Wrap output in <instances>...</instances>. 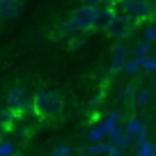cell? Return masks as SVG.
I'll use <instances>...</instances> for the list:
<instances>
[{"mask_svg": "<svg viewBox=\"0 0 156 156\" xmlns=\"http://www.w3.org/2000/svg\"><path fill=\"white\" fill-rule=\"evenodd\" d=\"M62 97L51 90H39L32 97V112L39 119H53L62 112Z\"/></svg>", "mask_w": 156, "mask_h": 156, "instance_id": "cell-1", "label": "cell"}, {"mask_svg": "<svg viewBox=\"0 0 156 156\" xmlns=\"http://www.w3.org/2000/svg\"><path fill=\"white\" fill-rule=\"evenodd\" d=\"M119 9H122V14H126L136 25L154 19V5H151L149 0H122Z\"/></svg>", "mask_w": 156, "mask_h": 156, "instance_id": "cell-2", "label": "cell"}, {"mask_svg": "<svg viewBox=\"0 0 156 156\" xmlns=\"http://www.w3.org/2000/svg\"><path fill=\"white\" fill-rule=\"evenodd\" d=\"M97 12L99 7H90V5H80L78 9L71 12V16H69V21L73 23V28L78 30V32H92L94 30V23H97Z\"/></svg>", "mask_w": 156, "mask_h": 156, "instance_id": "cell-3", "label": "cell"}, {"mask_svg": "<svg viewBox=\"0 0 156 156\" xmlns=\"http://www.w3.org/2000/svg\"><path fill=\"white\" fill-rule=\"evenodd\" d=\"M133 28H136V23H133L126 14L117 12V14L112 16L110 25L106 28V34H108L110 39H115V41H124V39H129V37L133 34Z\"/></svg>", "mask_w": 156, "mask_h": 156, "instance_id": "cell-4", "label": "cell"}, {"mask_svg": "<svg viewBox=\"0 0 156 156\" xmlns=\"http://www.w3.org/2000/svg\"><path fill=\"white\" fill-rule=\"evenodd\" d=\"M7 108H12L19 117H23L28 110H32V99H28V94L21 85H14L7 92Z\"/></svg>", "mask_w": 156, "mask_h": 156, "instance_id": "cell-5", "label": "cell"}, {"mask_svg": "<svg viewBox=\"0 0 156 156\" xmlns=\"http://www.w3.org/2000/svg\"><path fill=\"white\" fill-rule=\"evenodd\" d=\"M129 60H131L129 46L124 44V41H117V44L112 46V53H110V73L115 76V73L124 71V67H126Z\"/></svg>", "mask_w": 156, "mask_h": 156, "instance_id": "cell-6", "label": "cell"}, {"mask_svg": "<svg viewBox=\"0 0 156 156\" xmlns=\"http://www.w3.org/2000/svg\"><path fill=\"white\" fill-rule=\"evenodd\" d=\"M21 5L19 0H0V19L2 21H12L21 14Z\"/></svg>", "mask_w": 156, "mask_h": 156, "instance_id": "cell-7", "label": "cell"}, {"mask_svg": "<svg viewBox=\"0 0 156 156\" xmlns=\"http://www.w3.org/2000/svg\"><path fill=\"white\" fill-rule=\"evenodd\" d=\"M115 149L112 142H87V145L80 149L83 156H103V154H110Z\"/></svg>", "mask_w": 156, "mask_h": 156, "instance_id": "cell-8", "label": "cell"}, {"mask_svg": "<svg viewBox=\"0 0 156 156\" xmlns=\"http://www.w3.org/2000/svg\"><path fill=\"white\" fill-rule=\"evenodd\" d=\"M124 131H126L129 136L136 140V138H138V136H142V133H149V126L142 122L140 117L133 115V117H129V119H126V124H124Z\"/></svg>", "mask_w": 156, "mask_h": 156, "instance_id": "cell-9", "label": "cell"}, {"mask_svg": "<svg viewBox=\"0 0 156 156\" xmlns=\"http://www.w3.org/2000/svg\"><path fill=\"white\" fill-rule=\"evenodd\" d=\"M115 14H117V12L112 9V5H108V7H99L94 30H103V32H106V28L110 25V21H112V16H115Z\"/></svg>", "mask_w": 156, "mask_h": 156, "instance_id": "cell-10", "label": "cell"}, {"mask_svg": "<svg viewBox=\"0 0 156 156\" xmlns=\"http://www.w3.org/2000/svg\"><path fill=\"white\" fill-rule=\"evenodd\" d=\"M108 142H112L115 147H119V149H124V147H129L133 142V138L129 136L126 131H124V126H119L117 131H112L110 136H108Z\"/></svg>", "mask_w": 156, "mask_h": 156, "instance_id": "cell-11", "label": "cell"}, {"mask_svg": "<svg viewBox=\"0 0 156 156\" xmlns=\"http://www.w3.org/2000/svg\"><path fill=\"white\" fill-rule=\"evenodd\" d=\"M119 122H122V115H119L117 110H110V112L101 119V126L106 129V133L110 136L112 131H117V129H119Z\"/></svg>", "mask_w": 156, "mask_h": 156, "instance_id": "cell-12", "label": "cell"}, {"mask_svg": "<svg viewBox=\"0 0 156 156\" xmlns=\"http://www.w3.org/2000/svg\"><path fill=\"white\" fill-rule=\"evenodd\" d=\"M149 101H151V90L149 87H138L136 99H133V108L136 110H145L149 106Z\"/></svg>", "mask_w": 156, "mask_h": 156, "instance_id": "cell-13", "label": "cell"}, {"mask_svg": "<svg viewBox=\"0 0 156 156\" xmlns=\"http://www.w3.org/2000/svg\"><path fill=\"white\" fill-rule=\"evenodd\" d=\"M16 119H19V115H16L12 108H5V110H0V126H2V131H12L16 124Z\"/></svg>", "mask_w": 156, "mask_h": 156, "instance_id": "cell-14", "label": "cell"}, {"mask_svg": "<svg viewBox=\"0 0 156 156\" xmlns=\"http://www.w3.org/2000/svg\"><path fill=\"white\" fill-rule=\"evenodd\" d=\"M58 34H60V37H64V39H67V41H71V39H76V37H80V34H83V32H78V30L76 28H73V23H71V21H64V23L62 25H60V28H58Z\"/></svg>", "mask_w": 156, "mask_h": 156, "instance_id": "cell-15", "label": "cell"}, {"mask_svg": "<svg viewBox=\"0 0 156 156\" xmlns=\"http://www.w3.org/2000/svg\"><path fill=\"white\" fill-rule=\"evenodd\" d=\"M106 138H108V133H106V129H103L101 124H94V126L90 129V133H87L90 142H106Z\"/></svg>", "mask_w": 156, "mask_h": 156, "instance_id": "cell-16", "label": "cell"}, {"mask_svg": "<svg viewBox=\"0 0 156 156\" xmlns=\"http://www.w3.org/2000/svg\"><path fill=\"white\" fill-rule=\"evenodd\" d=\"M142 71V60L140 58H131L126 62V67H124V73L126 76H136V73H140Z\"/></svg>", "mask_w": 156, "mask_h": 156, "instance_id": "cell-17", "label": "cell"}, {"mask_svg": "<svg viewBox=\"0 0 156 156\" xmlns=\"http://www.w3.org/2000/svg\"><path fill=\"white\" fill-rule=\"evenodd\" d=\"M136 92H138V87H136V85H126V87L122 90V97H119V99H122V103H126V106L131 103V106H133V99H136Z\"/></svg>", "mask_w": 156, "mask_h": 156, "instance_id": "cell-18", "label": "cell"}, {"mask_svg": "<svg viewBox=\"0 0 156 156\" xmlns=\"http://www.w3.org/2000/svg\"><path fill=\"white\" fill-rule=\"evenodd\" d=\"M149 51H151V44L149 41H140V44L136 46V48H133V58H147V55H149Z\"/></svg>", "mask_w": 156, "mask_h": 156, "instance_id": "cell-19", "label": "cell"}, {"mask_svg": "<svg viewBox=\"0 0 156 156\" xmlns=\"http://www.w3.org/2000/svg\"><path fill=\"white\" fill-rule=\"evenodd\" d=\"M142 71L145 73H156V58H151V55L142 58Z\"/></svg>", "mask_w": 156, "mask_h": 156, "instance_id": "cell-20", "label": "cell"}, {"mask_svg": "<svg viewBox=\"0 0 156 156\" xmlns=\"http://www.w3.org/2000/svg\"><path fill=\"white\" fill-rule=\"evenodd\" d=\"M14 154H16V147L9 140H0V156H14Z\"/></svg>", "mask_w": 156, "mask_h": 156, "instance_id": "cell-21", "label": "cell"}, {"mask_svg": "<svg viewBox=\"0 0 156 156\" xmlns=\"http://www.w3.org/2000/svg\"><path fill=\"white\" fill-rule=\"evenodd\" d=\"M136 156H154V142L147 140L145 145H140V147H138V151H136Z\"/></svg>", "mask_w": 156, "mask_h": 156, "instance_id": "cell-22", "label": "cell"}, {"mask_svg": "<svg viewBox=\"0 0 156 156\" xmlns=\"http://www.w3.org/2000/svg\"><path fill=\"white\" fill-rule=\"evenodd\" d=\"M51 156H71V147L69 145H58L53 151H51Z\"/></svg>", "mask_w": 156, "mask_h": 156, "instance_id": "cell-23", "label": "cell"}, {"mask_svg": "<svg viewBox=\"0 0 156 156\" xmlns=\"http://www.w3.org/2000/svg\"><path fill=\"white\" fill-rule=\"evenodd\" d=\"M145 41H149V44L156 41V28H154V25H147V28H145Z\"/></svg>", "mask_w": 156, "mask_h": 156, "instance_id": "cell-24", "label": "cell"}, {"mask_svg": "<svg viewBox=\"0 0 156 156\" xmlns=\"http://www.w3.org/2000/svg\"><path fill=\"white\" fill-rule=\"evenodd\" d=\"M80 2H83V5H90V7H101L106 0H80Z\"/></svg>", "mask_w": 156, "mask_h": 156, "instance_id": "cell-25", "label": "cell"}, {"mask_svg": "<svg viewBox=\"0 0 156 156\" xmlns=\"http://www.w3.org/2000/svg\"><path fill=\"white\" fill-rule=\"evenodd\" d=\"M108 156H126V154H124V151L119 149V147H115V149H112V151H110Z\"/></svg>", "mask_w": 156, "mask_h": 156, "instance_id": "cell-26", "label": "cell"}, {"mask_svg": "<svg viewBox=\"0 0 156 156\" xmlns=\"http://www.w3.org/2000/svg\"><path fill=\"white\" fill-rule=\"evenodd\" d=\"M154 156H156V142H154Z\"/></svg>", "mask_w": 156, "mask_h": 156, "instance_id": "cell-27", "label": "cell"}, {"mask_svg": "<svg viewBox=\"0 0 156 156\" xmlns=\"http://www.w3.org/2000/svg\"><path fill=\"white\" fill-rule=\"evenodd\" d=\"M154 19H156V5H154Z\"/></svg>", "mask_w": 156, "mask_h": 156, "instance_id": "cell-28", "label": "cell"}, {"mask_svg": "<svg viewBox=\"0 0 156 156\" xmlns=\"http://www.w3.org/2000/svg\"><path fill=\"white\" fill-rule=\"evenodd\" d=\"M2 133H5V131H2V126H0V136H2Z\"/></svg>", "mask_w": 156, "mask_h": 156, "instance_id": "cell-29", "label": "cell"}, {"mask_svg": "<svg viewBox=\"0 0 156 156\" xmlns=\"http://www.w3.org/2000/svg\"><path fill=\"white\" fill-rule=\"evenodd\" d=\"M19 2H25V0H19Z\"/></svg>", "mask_w": 156, "mask_h": 156, "instance_id": "cell-30", "label": "cell"}]
</instances>
